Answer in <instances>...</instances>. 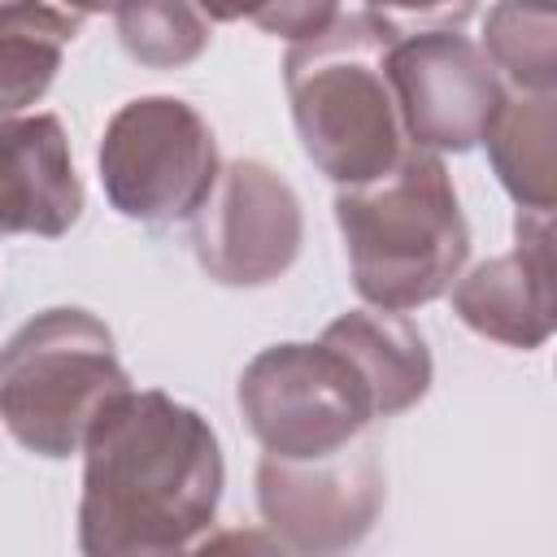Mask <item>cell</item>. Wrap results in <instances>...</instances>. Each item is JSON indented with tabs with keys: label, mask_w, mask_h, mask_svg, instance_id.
<instances>
[{
	"label": "cell",
	"mask_w": 557,
	"mask_h": 557,
	"mask_svg": "<svg viewBox=\"0 0 557 557\" xmlns=\"http://www.w3.org/2000/svg\"><path fill=\"white\" fill-rule=\"evenodd\" d=\"M213 426L161 387L113 396L83 440L78 548L87 557H161L191 548L222 500Z\"/></svg>",
	"instance_id": "6da1fadb"
},
{
	"label": "cell",
	"mask_w": 557,
	"mask_h": 557,
	"mask_svg": "<svg viewBox=\"0 0 557 557\" xmlns=\"http://www.w3.org/2000/svg\"><path fill=\"white\" fill-rule=\"evenodd\" d=\"M335 222L357 296L392 313L440 300L470 252V226L440 152L413 144L383 174L339 187Z\"/></svg>",
	"instance_id": "7a4b0ae2"
},
{
	"label": "cell",
	"mask_w": 557,
	"mask_h": 557,
	"mask_svg": "<svg viewBox=\"0 0 557 557\" xmlns=\"http://www.w3.org/2000/svg\"><path fill=\"white\" fill-rule=\"evenodd\" d=\"M392 44L383 17L348 13L287 48L283 83L300 148L339 187L383 174L409 148L387 74Z\"/></svg>",
	"instance_id": "3957f363"
},
{
	"label": "cell",
	"mask_w": 557,
	"mask_h": 557,
	"mask_svg": "<svg viewBox=\"0 0 557 557\" xmlns=\"http://www.w3.org/2000/svg\"><path fill=\"white\" fill-rule=\"evenodd\" d=\"M126 387L113 331L87 309H44L0 348V422L48 461L83 453L96 413Z\"/></svg>",
	"instance_id": "277c9868"
},
{
	"label": "cell",
	"mask_w": 557,
	"mask_h": 557,
	"mask_svg": "<svg viewBox=\"0 0 557 557\" xmlns=\"http://www.w3.org/2000/svg\"><path fill=\"white\" fill-rule=\"evenodd\" d=\"M96 161L109 205L139 226L187 222L222 170L209 122L178 96L126 100L109 117Z\"/></svg>",
	"instance_id": "5b68a950"
},
{
	"label": "cell",
	"mask_w": 557,
	"mask_h": 557,
	"mask_svg": "<svg viewBox=\"0 0 557 557\" xmlns=\"http://www.w3.org/2000/svg\"><path fill=\"white\" fill-rule=\"evenodd\" d=\"M239 413L274 457H322L379 418L361 374L331 344L261 348L239 374Z\"/></svg>",
	"instance_id": "8992f818"
},
{
	"label": "cell",
	"mask_w": 557,
	"mask_h": 557,
	"mask_svg": "<svg viewBox=\"0 0 557 557\" xmlns=\"http://www.w3.org/2000/svg\"><path fill=\"white\" fill-rule=\"evenodd\" d=\"M257 509L292 553H344L361 544L383 509L374 444L357 435L322 457L265 453L257 466Z\"/></svg>",
	"instance_id": "52a82bcc"
},
{
	"label": "cell",
	"mask_w": 557,
	"mask_h": 557,
	"mask_svg": "<svg viewBox=\"0 0 557 557\" xmlns=\"http://www.w3.org/2000/svg\"><path fill=\"white\" fill-rule=\"evenodd\" d=\"M305 239V213L283 174L265 161H226L191 213L200 270L222 287H265L292 270Z\"/></svg>",
	"instance_id": "ba28073f"
},
{
	"label": "cell",
	"mask_w": 557,
	"mask_h": 557,
	"mask_svg": "<svg viewBox=\"0 0 557 557\" xmlns=\"http://www.w3.org/2000/svg\"><path fill=\"white\" fill-rule=\"evenodd\" d=\"M387 74L405 139L426 152H470L505 100L487 52L457 30L396 35Z\"/></svg>",
	"instance_id": "9c48e42d"
},
{
	"label": "cell",
	"mask_w": 557,
	"mask_h": 557,
	"mask_svg": "<svg viewBox=\"0 0 557 557\" xmlns=\"http://www.w3.org/2000/svg\"><path fill=\"white\" fill-rule=\"evenodd\" d=\"M553 257H548V213H518V244L483 265H474L453 287V313L505 348H540L553 335Z\"/></svg>",
	"instance_id": "30bf717a"
},
{
	"label": "cell",
	"mask_w": 557,
	"mask_h": 557,
	"mask_svg": "<svg viewBox=\"0 0 557 557\" xmlns=\"http://www.w3.org/2000/svg\"><path fill=\"white\" fill-rule=\"evenodd\" d=\"M83 213L70 135L52 113L0 117V235H65Z\"/></svg>",
	"instance_id": "8fae6325"
},
{
	"label": "cell",
	"mask_w": 557,
	"mask_h": 557,
	"mask_svg": "<svg viewBox=\"0 0 557 557\" xmlns=\"http://www.w3.org/2000/svg\"><path fill=\"white\" fill-rule=\"evenodd\" d=\"M322 344H331L361 374L379 418L405 413L431 387V348L405 313L374 309V305L339 313L322 331Z\"/></svg>",
	"instance_id": "7c38bea8"
},
{
	"label": "cell",
	"mask_w": 557,
	"mask_h": 557,
	"mask_svg": "<svg viewBox=\"0 0 557 557\" xmlns=\"http://www.w3.org/2000/svg\"><path fill=\"white\" fill-rule=\"evenodd\" d=\"M487 161L500 187L518 209H553V170H557V96L553 91H505L483 139Z\"/></svg>",
	"instance_id": "4fadbf2b"
},
{
	"label": "cell",
	"mask_w": 557,
	"mask_h": 557,
	"mask_svg": "<svg viewBox=\"0 0 557 557\" xmlns=\"http://www.w3.org/2000/svg\"><path fill=\"white\" fill-rule=\"evenodd\" d=\"M483 52L513 91L557 87V4L553 0H496L483 30Z\"/></svg>",
	"instance_id": "5bb4252c"
},
{
	"label": "cell",
	"mask_w": 557,
	"mask_h": 557,
	"mask_svg": "<svg viewBox=\"0 0 557 557\" xmlns=\"http://www.w3.org/2000/svg\"><path fill=\"white\" fill-rule=\"evenodd\" d=\"M117 39L148 70H178L209 48V17L196 0H117Z\"/></svg>",
	"instance_id": "9a60e30c"
},
{
	"label": "cell",
	"mask_w": 557,
	"mask_h": 557,
	"mask_svg": "<svg viewBox=\"0 0 557 557\" xmlns=\"http://www.w3.org/2000/svg\"><path fill=\"white\" fill-rule=\"evenodd\" d=\"M61 44L30 30H0V117H17L44 100L61 70Z\"/></svg>",
	"instance_id": "2e32d148"
},
{
	"label": "cell",
	"mask_w": 557,
	"mask_h": 557,
	"mask_svg": "<svg viewBox=\"0 0 557 557\" xmlns=\"http://www.w3.org/2000/svg\"><path fill=\"white\" fill-rule=\"evenodd\" d=\"M209 22H252L278 39H309L335 22L339 0H196Z\"/></svg>",
	"instance_id": "e0dca14e"
},
{
	"label": "cell",
	"mask_w": 557,
	"mask_h": 557,
	"mask_svg": "<svg viewBox=\"0 0 557 557\" xmlns=\"http://www.w3.org/2000/svg\"><path fill=\"white\" fill-rule=\"evenodd\" d=\"M374 17H383L396 35H418V30H457L479 0H366Z\"/></svg>",
	"instance_id": "ac0fdd59"
},
{
	"label": "cell",
	"mask_w": 557,
	"mask_h": 557,
	"mask_svg": "<svg viewBox=\"0 0 557 557\" xmlns=\"http://www.w3.org/2000/svg\"><path fill=\"white\" fill-rule=\"evenodd\" d=\"M0 30H30L52 44H74L83 30V13L61 0H0Z\"/></svg>",
	"instance_id": "d6986e66"
},
{
	"label": "cell",
	"mask_w": 557,
	"mask_h": 557,
	"mask_svg": "<svg viewBox=\"0 0 557 557\" xmlns=\"http://www.w3.org/2000/svg\"><path fill=\"white\" fill-rule=\"evenodd\" d=\"M61 4H70L74 13H83V17H87V13H104V9H113L117 0H61Z\"/></svg>",
	"instance_id": "ffe728a7"
}]
</instances>
